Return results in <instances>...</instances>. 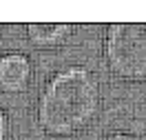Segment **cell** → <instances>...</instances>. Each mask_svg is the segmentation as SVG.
<instances>
[{
  "instance_id": "1",
  "label": "cell",
  "mask_w": 146,
  "mask_h": 140,
  "mask_svg": "<svg viewBox=\"0 0 146 140\" xmlns=\"http://www.w3.org/2000/svg\"><path fill=\"white\" fill-rule=\"evenodd\" d=\"M100 104L98 78L80 65L64 67L46 80L38 98V125L51 136H71L89 125Z\"/></svg>"
},
{
  "instance_id": "2",
  "label": "cell",
  "mask_w": 146,
  "mask_h": 140,
  "mask_svg": "<svg viewBox=\"0 0 146 140\" xmlns=\"http://www.w3.org/2000/svg\"><path fill=\"white\" fill-rule=\"evenodd\" d=\"M104 58L115 76L146 78V22H113L104 36Z\"/></svg>"
},
{
  "instance_id": "3",
  "label": "cell",
  "mask_w": 146,
  "mask_h": 140,
  "mask_svg": "<svg viewBox=\"0 0 146 140\" xmlns=\"http://www.w3.org/2000/svg\"><path fill=\"white\" fill-rule=\"evenodd\" d=\"M31 80V62L20 51L0 54V89L7 93H18L27 89Z\"/></svg>"
},
{
  "instance_id": "4",
  "label": "cell",
  "mask_w": 146,
  "mask_h": 140,
  "mask_svg": "<svg viewBox=\"0 0 146 140\" xmlns=\"http://www.w3.org/2000/svg\"><path fill=\"white\" fill-rule=\"evenodd\" d=\"M71 22H29L27 38L33 47H55L71 36Z\"/></svg>"
},
{
  "instance_id": "5",
  "label": "cell",
  "mask_w": 146,
  "mask_h": 140,
  "mask_svg": "<svg viewBox=\"0 0 146 140\" xmlns=\"http://www.w3.org/2000/svg\"><path fill=\"white\" fill-rule=\"evenodd\" d=\"M7 133H9V118L5 109H0V140H7Z\"/></svg>"
},
{
  "instance_id": "6",
  "label": "cell",
  "mask_w": 146,
  "mask_h": 140,
  "mask_svg": "<svg viewBox=\"0 0 146 140\" xmlns=\"http://www.w3.org/2000/svg\"><path fill=\"white\" fill-rule=\"evenodd\" d=\"M104 140H137L133 133H128V131H113V133H109Z\"/></svg>"
}]
</instances>
